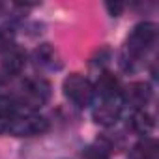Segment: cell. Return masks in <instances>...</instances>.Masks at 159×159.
<instances>
[{
    "label": "cell",
    "mask_w": 159,
    "mask_h": 159,
    "mask_svg": "<svg viewBox=\"0 0 159 159\" xmlns=\"http://www.w3.org/2000/svg\"><path fill=\"white\" fill-rule=\"evenodd\" d=\"M64 96L79 109L88 107L94 101V84L88 81L86 77H83L81 73H71L69 77L64 79Z\"/></svg>",
    "instance_id": "cell-1"
},
{
    "label": "cell",
    "mask_w": 159,
    "mask_h": 159,
    "mask_svg": "<svg viewBox=\"0 0 159 159\" xmlns=\"http://www.w3.org/2000/svg\"><path fill=\"white\" fill-rule=\"evenodd\" d=\"M51 98V84L45 79H28L23 84V92L17 98L23 111H34L43 107Z\"/></svg>",
    "instance_id": "cell-2"
},
{
    "label": "cell",
    "mask_w": 159,
    "mask_h": 159,
    "mask_svg": "<svg viewBox=\"0 0 159 159\" xmlns=\"http://www.w3.org/2000/svg\"><path fill=\"white\" fill-rule=\"evenodd\" d=\"M47 129H49L47 118H43L36 112H30V111H23V112H17L11 116L8 133H11L15 137H36V135L45 133Z\"/></svg>",
    "instance_id": "cell-3"
},
{
    "label": "cell",
    "mask_w": 159,
    "mask_h": 159,
    "mask_svg": "<svg viewBox=\"0 0 159 159\" xmlns=\"http://www.w3.org/2000/svg\"><path fill=\"white\" fill-rule=\"evenodd\" d=\"M155 36H157V30H155L153 23H148V21L139 23L131 30V34L127 38V43H125V49H127L129 56L139 58V56L146 54L152 49V45L155 43Z\"/></svg>",
    "instance_id": "cell-4"
},
{
    "label": "cell",
    "mask_w": 159,
    "mask_h": 159,
    "mask_svg": "<svg viewBox=\"0 0 159 159\" xmlns=\"http://www.w3.org/2000/svg\"><path fill=\"white\" fill-rule=\"evenodd\" d=\"M122 109H124L122 98H99L94 103L92 116H94L96 124L105 125V127H111V125H114L120 120Z\"/></svg>",
    "instance_id": "cell-5"
},
{
    "label": "cell",
    "mask_w": 159,
    "mask_h": 159,
    "mask_svg": "<svg viewBox=\"0 0 159 159\" xmlns=\"http://www.w3.org/2000/svg\"><path fill=\"white\" fill-rule=\"evenodd\" d=\"M150 99H152V88L148 83H131L125 90H122L124 105L129 103L135 111L144 109V105H148Z\"/></svg>",
    "instance_id": "cell-6"
},
{
    "label": "cell",
    "mask_w": 159,
    "mask_h": 159,
    "mask_svg": "<svg viewBox=\"0 0 159 159\" xmlns=\"http://www.w3.org/2000/svg\"><path fill=\"white\" fill-rule=\"evenodd\" d=\"M94 96H98V99L99 98H122V84L118 81V77H114L109 71L101 73L94 84Z\"/></svg>",
    "instance_id": "cell-7"
},
{
    "label": "cell",
    "mask_w": 159,
    "mask_h": 159,
    "mask_svg": "<svg viewBox=\"0 0 159 159\" xmlns=\"http://www.w3.org/2000/svg\"><path fill=\"white\" fill-rule=\"evenodd\" d=\"M2 71L6 75H17L23 71L25 64H26V54L19 49V47H11L6 52H2Z\"/></svg>",
    "instance_id": "cell-8"
},
{
    "label": "cell",
    "mask_w": 159,
    "mask_h": 159,
    "mask_svg": "<svg viewBox=\"0 0 159 159\" xmlns=\"http://www.w3.org/2000/svg\"><path fill=\"white\" fill-rule=\"evenodd\" d=\"M127 127H129L133 133L146 137V135L153 129V118H152L150 112H146L144 109H137V111H133L131 116L127 118Z\"/></svg>",
    "instance_id": "cell-9"
},
{
    "label": "cell",
    "mask_w": 159,
    "mask_h": 159,
    "mask_svg": "<svg viewBox=\"0 0 159 159\" xmlns=\"http://www.w3.org/2000/svg\"><path fill=\"white\" fill-rule=\"evenodd\" d=\"M129 159H157V142L152 137H144L142 140H139L131 153Z\"/></svg>",
    "instance_id": "cell-10"
},
{
    "label": "cell",
    "mask_w": 159,
    "mask_h": 159,
    "mask_svg": "<svg viewBox=\"0 0 159 159\" xmlns=\"http://www.w3.org/2000/svg\"><path fill=\"white\" fill-rule=\"evenodd\" d=\"M36 58H38V64H41V66H45V67H54V62H56V52L52 51V47L51 45H43L41 49H38L36 51Z\"/></svg>",
    "instance_id": "cell-11"
},
{
    "label": "cell",
    "mask_w": 159,
    "mask_h": 159,
    "mask_svg": "<svg viewBox=\"0 0 159 159\" xmlns=\"http://www.w3.org/2000/svg\"><path fill=\"white\" fill-rule=\"evenodd\" d=\"M83 157L84 159H111V152L107 146L103 144H90L86 146V150L83 152Z\"/></svg>",
    "instance_id": "cell-12"
},
{
    "label": "cell",
    "mask_w": 159,
    "mask_h": 159,
    "mask_svg": "<svg viewBox=\"0 0 159 159\" xmlns=\"http://www.w3.org/2000/svg\"><path fill=\"white\" fill-rule=\"evenodd\" d=\"M15 43H13V34L8 32L6 28H0V51L6 52L8 49H11Z\"/></svg>",
    "instance_id": "cell-13"
},
{
    "label": "cell",
    "mask_w": 159,
    "mask_h": 159,
    "mask_svg": "<svg viewBox=\"0 0 159 159\" xmlns=\"http://www.w3.org/2000/svg\"><path fill=\"white\" fill-rule=\"evenodd\" d=\"M11 116H13V114H10V112H6V111L0 109V135H2V133H8Z\"/></svg>",
    "instance_id": "cell-14"
},
{
    "label": "cell",
    "mask_w": 159,
    "mask_h": 159,
    "mask_svg": "<svg viewBox=\"0 0 159 159\" xmlns=\"http://www.w3.org/2000/svg\"><path fill=\"white\" fill-rule=\"evenodd\" d=\"M107 10L111 11V15H120L122 13V10H124V4H120V2H107Z\"/></svg>",
    "instance_id": "cell-15"
},
{
    "label": "cell",
    "mask_w": 159,
    "mask_h": 159,
    "mask_svg": "<svg viewBox=\"0 0 159 159\" xmlns=\"http://www.w3.org/2000/svg\"><path fill=\"white\" fill-rule=\"evenodd\" d=\"M0 88H2V79H0Z\"/></svg>",
    "instance_id": "cell-16"
},
{
    "label": "cell",
    "mask_w": 159,
    "mask_h": 159,
    "mask_svg": "<svg viewBox=\"0 0 159 159\" xmlns=\"http://www.w3.org/2000/svg\"><path fill=\"white\" fill-rule=\"evenodd\" d=\"M0 11H2V4H0Z\"/></svg>",
    "instance_id": "cell-17"
}]
</instances>
